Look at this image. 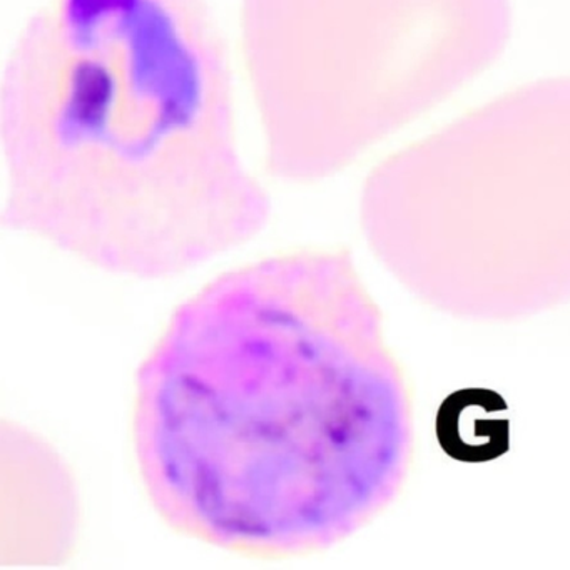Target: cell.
I'll return each instance as SVG.
<instances>
[{"instance_id": "4", "label": "cell", "mask_w": 570, "mask_h": 570, "mask_svg": "<svg viewBox=\"0 0 570 570\" xmlns=\"http://www.w3.org/2000/svg\"><path fill=\"white\" fill-rule=\"evenodd\" d=\"M510 0H242L265 168L315 186L492 68Z\"/></svg>"}, {"instance_id": "2", "label": "cell", "mask_w": 570, "mask_h": 570, "mask_svg": "<svg viewBox=\"0 0 570 570\" xmlns=\"http://www.w3.org/2000/svg\"><path fill=\"white\" fill-rule=\"evenodd\" d=\"M235 96L208 0H45L2 76V223L139 282L248 245L273 206Z\"/></svg>"}, {"instance_id": "1", "label": "cell", "mask_w": 570, "mask_h": 570, "mask_svg": "<svg viewBox=\"0 0 570 570\" xmlns=\"http://www.w3.org/2000/svg\"><path fill=\"white\" fill-rule=\"evenodd\" d=\"M128 426L159 522L263 562L348 542L415 469L413 380L343 245L275 249L185 296L136 368Z\"/></svg>"}, {"instance_id": "5", "label": "cell", "mask_w": 570, "mask_h": 570, "mask_svg": "<svg viewBox=\"0 0 570 570\" xmlns=\"http://www.w3.org/2000/svg\"><path fill=\"white\" fill-rule=\"evenodd\" d=\"M82 503L71 465L16 420L0 425V566H62L81 540Z\"/></svg>"}, {"instance_id": "3", "label": "cell", "mask_w": 570, "mask_h": 570, "mask_svg": "<svg viewBox=\"0 0 570 570\" xmlns=\"http://www.w3.org/2000/svg\"><path fill=\"white\" fill-rule=\"evenodd\" d=\"M358 216L373 258L430 312L510 325L570 306V76L386 156Z\"/></svg>"}]
</instances>
